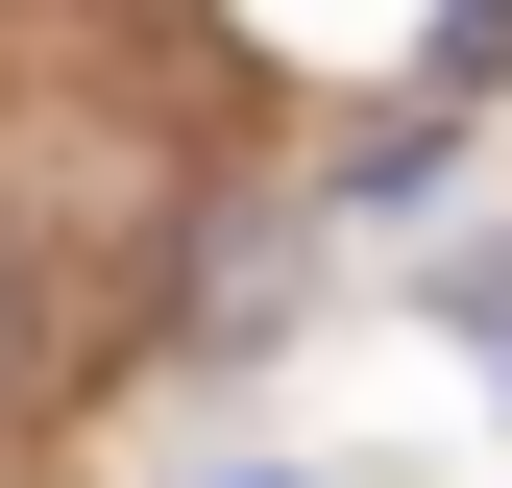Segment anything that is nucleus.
I'll return each instance as SVG.
<instances>
[{
    "label": "nucleus",
    "instance_id": "2",
    "mask_svg": "<svg viewBox=\"0 0 512 488\" xmlns=\"http://www.w3.org/2000/svg\"><path fill=\"white\" fill-rule=\"evenodd\" d=\"M439 318H464V342H512V244H439Z\"/></svg>",
    "mask_w": 512,
    "mask_h": 488
},
{
    "label": "nucleus",
    "instance_id": "3",
    "mask_svg": "<svg viewBox=\"0 0 512 488\" xmlns=\"http://www.w3.org/2000/svg\"><path fill=\"white\" fill-rule=\"evenodd\" d=\"M488 49H512V0H439V98H464V74H488Z\"/></svg>",
    "mask_w": 512,
    "mask_h": 488
},
{
    "label": "nucleus",
    "instance_id": "1",
    "mask_svg": "<svg viewBox=\"0 0 512 488\" xmlns=\"http://www.w3.org/2000/svg\"><path fill=\"white\" fill-rule=\"evenodd\" d=\"M439 147H464V98H391V122L342 147V196H317V220H415V196H439Z\"/></svg>",
    "mask_w": 512,
    "mask_h": 488
},
{
    "label": "nucleus",
    "instance_id": "4",
    "mask_svg": "<svg viewBox=\"0 0 512 488\" xmlns=\"http://www.w3.org/2000/svg\"><path fill=\"white\" fill-rule=\"evenodd\" d=\"M244 488H293V464H244Z\"/></svg>",
    "mask_w": 512,
    "mask_h": 488
}]
</instances>
